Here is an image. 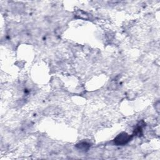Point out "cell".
<instances>
[{"instance_id":"obj_1","label":"cell","mask_w":160,"mask_h":160,"mask_svg":"<svg viewBox=\"0 0 160 160\" xmlns=\"http://www.w3.org/2000/svg\"><path fill=\"white\" fill-rule=\"evenodd\" d=\"M131 138H132V136H130L128 134L124 132L119 134L116 136L114 141V143L117 145H124L130 141Z\"/></svg>"},{"instance_id":"obj_2","label":"cell","mask_w":160,"mask_h":160,"mask_svg":"<svg viewBox=\"0 0 160 160\" xmlns=\"http://www.w3.org/2000/svg\"><path fill=\"white\" fill-rule=\"evenodd\" d=\"M90 144H88V143L86 142H83V143H79L78 145V148L81 149V150H83L84 151H85V150H88V148H90Z\"/></svg>"}]
</instances>
